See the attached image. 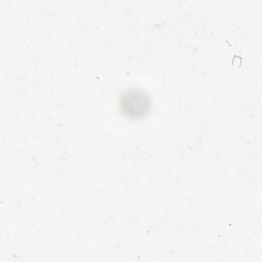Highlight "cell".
Here are the masks:
<instances>
[{"label": "cell", "instance_id": "cell-1", "mask_svg": "<svg viewBox=\"0 0 262 262\" xmlns=\"http://www.w3.org/2000/svg\"><path fill=\"white\" fill-rule=\"evenodd\" d=\"M151 108V99L146 92L138 88L126 90L120 98V110L129 119L145 117Z\"/></svg>", "mask_w": 262, "mask_h": 262}]
</instances>
